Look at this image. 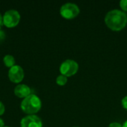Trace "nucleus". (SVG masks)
<instances>
[{
    "mask_svg": "<svg viewBox=\"0 0 127 127\" xmlns=\"http://www.w3.org/2000/svg\"><path fill=\"white\" fill-rule=\"evenodd\" d=\"M105 22L111 30L114 31H121L127 25V15L125 12L121 10H112L106 13Z\"/></svg>",
    "mask_w": 127,
    "mask_h": 127,
    "instance_id": "1",
    "label": "nucleus"
},
{
    "mask_svg": "<svg viewBox=\"0 0 127 127\" xmlns=\"http://www.w3.org/2000/svg\"><path fill=\"white\" fill-rule=\"evenodd\" d=\"M42 107V102L39 97L35 95H30L28 97L24 98L21 103L22 110L31 115L38 112Z\"/></svg>",
    "mask_w": 127,
    "mask_h": 127,
    "instance_id": "2",
    "label": "nucleus"
},
{
    "mask_svg": "<svg viewBox=\"0 0 127 127\" xmlns=\"http://www.w3.org/2000/svg\"><path fill=\"white\" fill-rule=\"evenodd\" d=\"M79 68L78 63L73 60H65L60 67V71L62 75L65 77H71L75 74Z\"/></svg>",
    "mask_w": 127,
    "mask_h": 127,
    "instance_id": "3",
    "label": "nucleus"
},
{
    "mask_svg": "<svg viewBox=\"0 0 127 127\" xmlns=\"http://www.w3.org/2000/svg\"><path fill=\"white\" fill-rule=\"evenodd\" d=\"M80 13L79 7L74 3H65L60 7L61 16L67 19H71L75 18Z\"/></svg>",
    "mask_w": 127,
    "mask_h": 127,
    "instance_id": "4",
    "label": "nucleus"
},
{
    "mask_svg": "<svg viewBox=\"0 0 127 127\" xmlns=\"http://www.w3.org/2000/svg\"><path fill=\"white\" fill-rule=\"evenodd\" d=\"M3 24L7 28L16 26L20 21V14L16 10H9L5 12L3 17Z\"/></svg>",
    "mask_w": 127,
    "mask_h": 127,
    "instance_id": "5",
    "label": "nucleus"
},
{
    "mask_svg": "<svg viewBox=\"0 0 127 127\" xmlns=\"http://www.w3.org/2000/svg\"><path fill=\"white\" fill-rule=\"evenodd\" d=\"M8 77L11 82L14 83H19L24 78L23 68L19 65H15L10 68L8 72Z\"/></svg>",
    "mask_w": 127,
    "mask_h": 127,
    "instance_id": "6",
    "label": "nucleus"
},
{
    "mask_svg": "<svg viewBox=\"0 0 127 127\" xmlns=\"http://www.w3.org/2000/svg\"><path fill=\"white\" fill-rule=\"evenodd\" d=\"M21 127H42V122L38 116L31 115L22 119Z\"/></svg>",
    "mask_w": 127,
    "mask_h": 127,
    "instance_id": "7",
    "label": "nucleus"
},
{
    "mask_svg": "<svg viewBox=\"0 0 127 127\" xmlns=\"http://www.w3.org/2000/svg\"><path fill=\"white\" fill-rule=\"evenodd\" d=\"M14 93L16 96L20 98H25L31 94V89L29 86L25 84H19L14 89Z\"/></svg>",
    "mask_w": 127,
    "mask_h": 127,
    "instance_id": "8",
    "label": "nucleus"
},
{
    "mask_svg": "<svg viewBox=\"0 0 127 127\" xmlns=\"http://www.w3.org/2000/svg\"><path fill=\"white\" fill-rule=\"evenodd\" d=\"M3 61H4V65L7 66V67H9L10 68H12L13 66L15 65V59L13 56L11 55H6L4 57V59H3Z\"/></svg>",
    "mask_w": 127,
    "mask_h": 127,
    "instance_id": "9",
    "label": "nucleus"
},
{
    "mask_svg": "<svg viewBox=\"0 0 127 127\" xmlns=\"http://www.w3.org/2000/svg\"><path fill=\"white\" fill-rule=\"evenodd\" d=\"M67 81H68L67 77H65L64 75H62V74L58 76L57 77V80H56V82L59 86H65L66 84Z\"/></svg>",
    "mask_w": 127,
    "mask_h": 127,
    "instance_id": "10",
    "label": "nucleus"
},
{
    "mask_svg": "<svg viewBox=\"0 0 127 127\" xmlns=\"http://www.w3.org/2000/svg\"><path fill=\"white\" fill-rule=\"evenodd\" d=\"M120 6L124 11H127V0H121L120 1Z\"/></svg>",
    "mask_w": 127,
    "mask_h": 127,
    "instance_id": "11",
    "label": "nucleus"
},
{
    "mask_svg": "<svg viewBox=\"0 0 127 127\" xmlns=\"http://www.w3.org/2000/svg\"><path fill=\"white\" fill-rule=\"evenodd\" d=\"M121 103H122V106H123V107H124L125 109H127V96L124 97L122 99Z\"/></svg>",
    "mask_w": 127,
    "mask_h": 127,
    "instance_id": "12",
    "label": "nucleus"
},
{
    "mask_svg": "<svg viewBox=\"0 0 127 127\" xmlns=\"http://www.w3.org/2000/svg\"><path fill=\"white\" fill-rule=\"evenodd\" d=\"M4 111H5V107H4V104L0 101V116L4 113Z\"/></svg>",
    "mask_w": 127,
    "mask_h": 127,
    "instance_id": "13",
    "label": "nucleus"
},
{
    "mask_svg": "<svg viewBox=\"0 0 127 127\" xmlns=\"http://www.w3.org/2000/svg\"><path fill=\"white\" fill-rule=\"evenodd\" d=\"M109 127H122L121 124H119V123H117V122H114V123H112L109 124Z\"/></svg>",
    "mask_w": 127,
    "mask_h": 127,
    "instance_id": "14",
    "label": "nucleus"
},
{
    "mask_svg": "<svg viewBox=\"0 0 127 127\" xmlns=\"http://www.w3.org/2000/svg\"><path fill=\"white\" fill-rule=\"evenodd\" d=\"M5 38V33L3 31L0 29V41H2Z\"/></svg>",
    "mask_w": 127,
    "mask_h": 127,
    "instance_id": "15",
    "label": "nucleus"
},
{
    "mask_svg": "<svg viewBox=\"0 0 127 127\" xmlns=\"http://www.w3.org/2000/svg\"><path fill=\"white\" fill-rule=\"evenodd\" d=\"M0 127H4V122L1 118H0Z\"/></svg>",
    "mask_w": 127,
    "mask_h": 127,
    "instance_id": "16",
    "label": "nucleus"
},
{
    "mask_svg": "<svg viewBox=\"0 0 127 127\" xmlns=\"http://www.w3.org/2000/svg\"><path fill=\"white\" fill-rule=\"evenodd\" d=\"M2 24H3V19H2V16H1V14H0V28H1Z\"/></svg>",
    "mask_w": 127,
    "mask_h": 127,
    "instance_id": "17",
    "label": "nucleus"
},
{
    "mask_svg": "<svg viewBox=\"0 0 127 127\" xmlns=\"http://www.w3.org/2000/svg\"><path fill=\"white\" fill-rule=\"evenodd\" d=\"M122 127H127V121L124 122V124L122 125Z\"/></svg>",
    "mask_w": 127,
    "mask_h": 127,
    "instance_id": "18",
    "label": "nucleus"
},
{
    "mask_svg": "<svg viewBox=\"0 0 127 127\" xmlns=\"http://www.w3.org/2000/svg\"></svg>",
    "mask_w": 127,
    "mask_h": 127,
    "instance_id": "19",
    "label": "nucleus"
},
{
    "mask_svg": "<svg viewBox=\"0 0 127 127\" xmlns=\"http://www.w3.org/2000/svg\"></svg>",
    "mask_w": 127,
    "mask_h": 127,
    "instance_id": "20",
    "label": "nucleus"
}]
</instances>
